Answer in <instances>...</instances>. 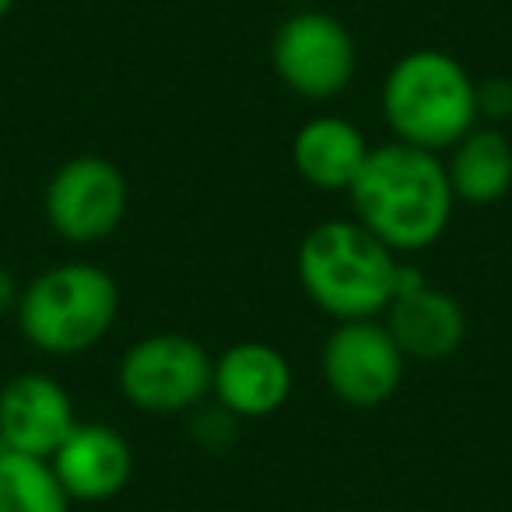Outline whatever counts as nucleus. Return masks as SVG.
Masks as SVG:
<instances>
[{
  "instance_id": "obj_16",
  "label": "nucleus",
  "mask_w": 512,
  "mask_h": 512,
  "mask_svg": "<svg viewBox=\"0 0 512 512\" xmlns=\"http://www.w3.org/2000/svg\"><path fill=\"white\" fill-rule=\"evenodd\" d=\"M477 116L498 127L512 116V81L509 78H484L477 81Z\"/></svg>"
},
{
  "instance_id": "obj_2",
  "label": "nucleus",
  "mask_w": 512,
  "mask_h": 512,
  "mask_svg": "<svg viewBox=\"0 0 512 512\" xmlns=\"http://www.w3.org/2000/svg\"><path fill=\"white\" fill-rule=\"evenodd\" d=\"M397 267L400 256L355 218L313 225L295 256L302 292L337 323L379 320L397 292Z\"/></svg>"
},
{
  "instance_id": "obj_13",
  "label": "nucleus",
  "mask_w": 512,
  "mask_h": 512,
  "mask_svg": "<svg viewBox=\"0 0 512 512\" xmlns=\"http://www.w3.org/2000/svg\"><path fill=\"white\" fill-rule=\"evenodd\" d=\"M369 141L344 116H313L292 141L295 172L316 190H351L369 158Z\"/></svg>"
},
{
  "instance_id": "obj_5",
  "label": "nucleus",
  "mask_w": 512,
  "mask_h": 512,
  "mask_svg": "<svg viewBox=\"0 0 512 512\" xmlns=\"http://www.w3.org/2000/svg\"><path fill=\"white\" fill-rule=\"evenodd\" d=\"M214 358L186 334H148L120 362V390L137 411H193L211 393Z\"/></svg>"
},
{
  "instance_id": "obj_6",
  "label": "nucleus",
  "mask_w": 512,
  "mask_h": 512,
  "mask_svg": "<svg viewBox=\"0 0 512 512\" xmlns=\"http://www.w3.org/2000/svg\"><path fill=\"white\" fill-rule=\"evenodd\" d=\"M43 207L46 221L60 239L74 246H92V242L109 239L127 218V176L109 158L78 155L50 176Z\"/></svg>"
},
{
  "instance_id": "obj_3",
  "label": "nucleus",
  "mask_w": 512,
  "mask_h": 512,
  "mask_svg": "<svg viewBox=\"0 0 512 512\" xmlns=\"http://www.w3.org/2000/svg\"><path fill=\"white\" fill-rule=\"evenodd\" d=\"M383 116L400 144L421 151L453 148L477 127V81L442 50H414L383 81Z\"/></svg>"
},
{
  "instance_id": "obj_15",
  "label": "nucleus",
  "mask_w": 512,
  "mask_h": 512,
  "mask_svg": "<svg viewBox=\"0 0 512 512\" xmlns=\"http://www.w3.org/2000/svg\"><path fill=\"white\" fill-rule=\"evenodd\" d=\"M0 512H71L50 460L0 449Z\"/></svg>"
},
{
  "instance_id": "obj_4",
  "label": "nucleus",
  "mask_w": 512,
  "mask_h": 512,
  "mask_svg": "<svg viewBox=\"0 0 512 512\" xmlns=\"http://www.w3.org/2000/svg\"><path fill=\"white\" fill-rule=\"evenodd\" d=\"M18 330L43 355H81L113 330L120 288L113 274L85 260L36 274L18 295Z\"/></svg>"
},
{
  "instance_id": "obj_10",
  "label": "nucleus",
  "mask_w": 512,
  "mask_h": 512,
  "mask_svg": "<svg viewBox=\"0 0 512 512\" xmlns=\"http://www.w3.org/2000/svg\"><path fill=\"white\" fill-rule=\"evenodd\" d=\"M60 488L71 502H109L130 484L134 453L116 428L102 421H78L64 446L50 456Z\"/></svg>"
},
{
  "instance_id": "obj_1",
  "label": "nucleus",
  "mask_w": 512,
  "mask_h": 512,
  "mask_svg": "<svg viewBox=\"0 0 512 512\" xmlns=\"http://www.w3.org/2000/svg\"><path fill=\"white\" fill-rule=\"evenodd\" d=\"M355 221H362L393 253H418L442 239L456 193L446 165L411 144H379L348 190Z\"/></svg>"
},
{
  "instance_id": "obj_18",
  "label": "nucleus",
  "mask_w": 512,
  "mask_h": 512,
  "mask_svg": "<svg viewBox=\"0 0 512 512\" xmlns=\"http://www.w3.org/2000/svg\"><path fill=\"white\" fill-rule=\"evenodd\" d=\"M11 4H15V0H0V18L8 15V11H11Z\"/></svg>"
},
{
  "instance_id": "obj_8",
  "label": "nucleus",
  "mask_w": 512,
  "mask_h": 512,
  "mask_svg": "<svg viewBox=\"0 0 512 512\" xmlns=\"http://www.w3.org/2000/svg\"><path fill=\"white\" fill-rule=\"evenodd\" d=\"M323 379L348 407H379L397 397L407 358L383 320H348L323 344Z\"/></svg>"
},
{
  "instance_id": "obj_7",
  "label": "nucleus",
  "mask_w": 512,
  "mask_h": 512,
  "mask_svg": "<svg viewBox=\"0 0 512 512\" xmlns=\"http://www.w3.org/2000/svg\"><path fill=\"white\" fill-rule=\"evenodd\" d=\"M278 78L309 102H327L351 85L358 50L348 25L327 11H299L281 22L271 46Z\"/></svg>"
},
{
  "instance_id": "obj_11",
  "label": "nucleus",
  "mask_w": 512,
  "mask_h": 512,
  "mask_svg": "<svg viewBox=\"0 0 512 512\" xmlns=\"http://www.w3.org/2000/svg\"><path fill=\"white\" fill-rule=\"evenodd\" d=\"M211 393L232 418H271L292 397V362L267 341H239L214 358Z\"/></svg>"
},
{
  "instance_id": "obj_12",
  "label": "nucleus",
  "mask_w": 512,
  "mask_h": 512,
  "mask_svg": "<svg viewBox=\"0 0 512 512\" xmlns=\"http://www.w3.org/2000/svg\"><path fill=\"white\" fill-rule=\"evenodd\" d=\"M383 323L397 348L404 351V358H418V362L449 358L467 337L463 306L435 285H421L414 292L397 295L383 313Z\"/></svg>"
},
{
  "instance_id": "obj_17",
  "label": "nucleus",
  "mask_w": 512,
  "mask_h": 512,
  "mask_svg": "<svg viewBox=\"0 0 512 512\" xmlns=\"http://www.w3.org/2000/svg\"><path fill=\"white\" fill-rule=\"evenodd\" d=\"M18 295H22V288H18L15 274H11L8 267H0V316L15 313V309H18Z\"/></svg>"
},
{
  "instance_id": "obj_9",
  "label": "nucleus",
  "mask_w": 512,
  "mask_h": 512,
  "mask_svg": "<svg viewBox=\"0 0 512 512\" xmlns=\"http://www.w3.org/2000/svg\"><path fill=\"white\" fill-rule=\"evenodd\" d=\"M78 425L64 383L43 372H22L0 390V449L50 460Z\"/></svg>"
},
{
  "instance_id": "obj_14",
  "label": "nucleus",
  "mask_w": 512,
  "mask_h": 512,
  "mask_svg": "<svg viewBox=\"0 0 512 512\" xmlns=\"http://www.w3.org/2000/svg\"><path fill=\"white\" fill-rule=\"evenodd\" d=\"M446 172L456 200L467 204H498L512 190V144L498 127L477 123L467 137L453 144Z\"/></svg>"
}]
</instances>
